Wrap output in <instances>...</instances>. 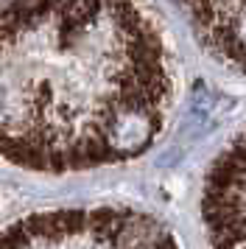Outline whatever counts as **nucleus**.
<instances>
[{
    "mask_svg": "<svg viewBox=\"0 0 246 249\" xmlns=\"http://www.w3.org/2000/svg\"><path fill=\"white\" fill-rule=\"evenodd\" d=\"M174 62L143 0H0V160L67 174L143 154Z\"/></svg>",
    "mask_w": 246,
    "mask_h": 249,
    "instance_id": "obj_1",
    "label": "nucleus"
},
{
    "mask_svg": "<svg viewBox=\"0 0 246 249\" xmlns=\"http://www.w3.org/2000/svg\"><path fill=\"white\" fill-rule=\"evenodd\" d=\"M215 56L246 70V0H179Z\"/></svg>",
    "mask_w": 246,
    "mask_h": 249,
    "instance_id": "obj_4",
    "label": "nucleus"
},
{
    "mask_svg": "<svg viewBox=\"0 0 246 249\" xmlns=\"http://www.w3.org/2000/svg\"><path fill=\"white\" fill-rule=\"evenodd\" d=\"M0 249H179L157 218L137 210L95 207L36 213L11 224Z\"/></svg>",
    "mask_w": 246,
    "mask_h": 249,
    "instance_id": "obj_2",
    "label": "nucleus"
},
{
    "mask_svg": "<svg viewBox=\"0 0 246 249\" xmlns=\"http://www.w3.org/2000/svg\"><path fill=\"white\" fill-rule=\"evenodd\" d=\"M201 218L212 249H246V132L207 171Z\"/></svg>",
    "mask_w": 246,
    "mask_h": 249,
    "instance_id": "obj_3",
    "label": "nucleus"
}]
</instances>
